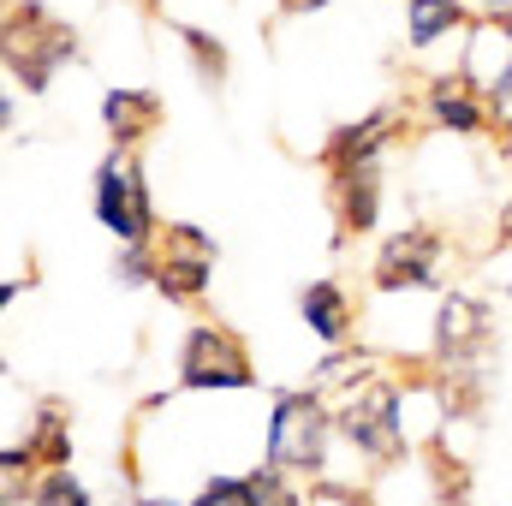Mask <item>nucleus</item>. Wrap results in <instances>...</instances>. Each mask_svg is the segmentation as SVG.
I'll return each mask as SVG.
<instances>
[{
  "mask_svg": "<svg viewBox=\"0 0 512 506\" xmlns=\"http://www.w3.org/2000/svg\"><path fill=\"white\" fill-rule=\"evenodd\" d=\"M179 387H191V393H215V387L245 393V387H256V364L245 352V340L221 322H197L179 346Z\"/></svg>",
  "mask_w": 512,
  "mask_h": 506,
  "instance_id": "39448f33",
  "label": "nucleus"
},
{
  "mask_svg": "<svg viewBox=\"0 0 512 506\" xmlns=\"http://www.w3.org/2000/svg\"><path fill=\"white\" fill-rule=\"evenodd\" d=\"M328 203H334V227L340 239H364L382 221V167H358V173H328Z\"/></svg>",
  "mask_w": 512,
  "mask_h": 506,
  "instance_id": "9b49d317",
  "label": "nucleus"
},
{
  "mask_svg": "<svg viewBox=\"0 0 512 506\" xmlns=\"http://www.w3.org/2000/svg\"><path fill=\"white\" fill-rule=\"evenodd\" d=\"M501 245H512V203L501 209Z\"/></svg>",
  "mask_w": 512,
  "mask_h": 506,
  "instance_id": "393cba45",
  "label": "nucleus"
},
{
  "mask_svg": "<svg viewBox=\"0 0 512 506\" xmlns=\"http://www.w3.org/2000/svg\"><path fill=\"white\" fill-rule=\"evenodd\" d=\"M483 96H489V120H495V131H507V137H512V42H507L501 72L483 84Z\"/></svg>",
  "mask_w": 512,
  "mask_h": 506,
  "instance_id": "aec40b11",
  "label": "nucleus"
},
{
  "mask_svg": "<svg viewBox=\"0 0 512 506\" xmlns=\"http://www.w3.org/2000/svg\"><path fill=\"white\" fill-rule=\"evenodd\" d=\"M0 120H6V137H12V131H18V102H12V90H6V96H0Z\"/></svg>",
  "mask_w": 512,
  "mask_h": 506,
  "instance_id": "b1692460",
  "label": "nucleus"
},
{
  "mask_svg": "<svg viewBox=\"0 0 512 506\" xmlns=\"http://www.w3.org/2000/svg\"><path fill=\"white\" fill-rule=\"evenodd\" d=\"M0 60H6V78H12V84H24L30 96H42L66 66H78V60H84V48H78V30H72V24H60L48 6L24 0V6H12V12H6Z\"/></svg>",
  "mask_w": 512,
  "mask_h": 506,
  "instance_id": "f03ea898",
  "label": "nucleus"
},
{
  "mask_svg": "<svg viewBox=\"0 0 512 506\" xmlns=\"http://www.w3.org/2000/svg\"><path fill=\"white\" fill-rule=\"evenodd\" d=\"M30 506H96V495L78 483L72 465H48V471L30 483Z\"/></svg>",
  "mask_w": 512,
  "mask_h": 506,
  "instance_id": "f3484780",
  "label": "nucleus"
},
{
  "mask_svg": "<svg viewBox=\"0 0 512 506\" xmlns=\"http://www.w3.org/2000/svg\"><path fill=\"white\" fill-rule=\"evenodd\" d=\"M477 18H489V24L512 30V0H477Z\"/></svg>",
  "mask_w": 512,
  "mask_h": 506,
  "instance_id": "4be33fe9",
  "label": "nucleus"
},
{
  "mask_svg": "<svg viewBox=\"0 0 512 506\" xmlns=\"http://www.w3.org/2000/svg\"><path fill=\"white\" fill-rule=\"evenodd\" d=\"M340 429V411H328L322 387H286L274 393L268 411V435H262V465L286 471V477H322L328 471V441Z\"/></svg>",
  "mask_w": 512,
  "mask_h": 506,
  "instance_id": "f257e3e1",
  "label": "nucleus"
},
{
  "mask_svg": "<svg viewBox=\"0 0 512 506\" xmlns=\"http://www.w3.org/2000/svg\"><path fill=\"white\" fill-rule=\"evenodd\" d=\"M256 477H262V506H304V495L292 489V477H286V471L256 465Z\"/></svg>",
  "mask_w": 512,
  "mask_h": 506,
  "instance_id": "412c9836",
  "label": "nucleus"
},
{
  "mask_svg": "<svg viewBox=\"0 0 512 506\" xmlns=\"http://www.w3.org/2000/svg\"><path fill=\"white\" fill-rule=\"evenodd\" d=\"M90 209L96 221L114 233V245H155L161 227H155V197H149V173L131 149H108L96 161V179H90Z\"/></svg>",
  "mask_w": 512,
  "mask_h": 506,
  "instance_id": "7ed1b4c3",
  "label": "nucleus"
},
{
  "mask_svg": "<svg viewBox=\"0 0 512 506\" xmlns=\"http://www.w3.org/2000/svg\"><path fill=\"white\" fill-rule=\"evenodd\" d=\"M340 435L358 447V459L370 465H393L405 459V399L399 387L382 376L358 381L346 399H340Z\"/></svg>",
  "mask_w": 512,
  "mask_h": 506,
  "instance_id": "20e7f679",
  "label": "nucleus"
},
{
  "mask_svg": "<svg viewBox=\"0 0 512 506\" xmlns=\"http://www.w3.org/2000/svg\"><path fill=\"white\" fill-rule=\"evenodd\" d=\"M215 262H221L215 233H203L191 221H173L161 233V280H155V292L167 304H197L209 292V280H215Z\"/></svg>",
  "mask_w": 512,
  "mask_h": 506,
  "instance_id": "0eeeda50",
  "label": "nucleus"
},
{
  "mask_svg": "<svg viewBox=\"0 0 512 506\" xmlns=\"http://www.w3.org/2000/svg\"><path fill=\"white\" fill-rule=\"evenodd\" d=\"M423 120L435 131H453V137H483L495 126L489 120V96L471 72H441L423 84Z\"/></svg>",
  "mask_w": 512,
  "mask_h": 506,
  "instance_id": "1a4fd4ad",
  "label": "nucleus"
},
{
  "mask_svg": "<svg viewBox=\"0 0 512 506\" xmlns=\"http://www.w3.org/2000/svg\"><path fill=\"white\" fill-rule=\"evenodd\" d=\"M393 126H399V114H393V108H376V114H364V120L340 126L334 137H328V143H322V167H328V173L382 167L387 143H393Z\"/></svg>",
  "mask_w": 512,
  "mask_h": 506,
  "instance_id": "9d476101",
  "label": "nucleus"
},
{
  "mask_svg": "<svg viewBox=\"0 0 512 506\" xmlns=\"http://www.w3.org/2000/svg\"><path fill=\"white\" fill-rule=\"evenodd\" d=\"M114 280L120 286H155L161 280V239L155 245H120L114 251Z\"/></svg>",
  "mask_w": 512,
  "mask_h": 506,
  "instance_id": "6ab92c4d",
  "label": "nucleus"
},
{
  "mask_svg": "<svg viewBox=\"0 0 512 506\" xmlns=\"http://www.w3.org/2000/svg\"><path fill=\"white\" fill-rule=\"evenodd\" d=\"M441 262H447V239L435 227H399L376 251L370 286L376 292H435L441 286Z\"/></svg>",
  "mask_w": 512,
  "mask_h": 506,
  "instance_id": "423d86ee",
  "label": "nucleus"
},
{
  "mask_svg": "<svg viewBox=\"0 0 512 506\" xmlns=\"http://www.w3.org/2000/svg\"><path fill=\"white\" fill-rule=\"evenodd\" d=\"M328 0H274V12L280 18H304V12H322Z\"/></svg>",
  "mask_w": 512,
  "mask_h": 506,
  "instance_id": "5701e85b",
  "label": "nucleus"
},
{
  "mask_svg": "<svg viewBox=\"0 0 512 506\" xmlns=\"http://www.w3.org/2000/svg\"><path fill=\"white\" fill-rule=\"evenodd\" d=\"M137 506H179V501H137Z\"/></svg>",
  "mask_w": 512,
  "mask_h": 506,
  "instance_id": "bb28decb",
  "label": "nucleus"
},
{
  "mask_svg": "<svg viewBox=\"0 0 512 506\" xmlns=\"http://www.w3.org/2000/svg\"><path fill=\"white\" fill-rule=\"evenodd\" d=\"M179 48H185V60H191V72H197V84H203V90H221V84H227L233 54H227V42H221V36H209L203 24H179Z\"/></svg>",
  "mask_w": 512,
  "mask_h": 506,
  "instance_id": "2eb2a0df",
  "label": "nucleus"
},
{
  "mask_svg": "<svg viewBox=\"0 0 512 506\" xmlns=\"http://www.w3.org/2000/svg\"><path fill=\"white\" fill-rule=\"evenodd\" d=\"M143 6H149V12H161V6H167V0H143Z\"/></svg>",
  "mask_w": 512,
  "mask_h": 506,
  "instance_id": "a878e982",
  "label": "nucleus"
},
{
  "mask_svg": "<svg viewBox=\"0 0 512 506\" xmlns=\"http://www.w3.org/2000/svg\"><path fill=\"white\" fill-rule=\"evenodd\" d=\"M191 506H262V477H256V471L251 477H221V471H215V477L197 489Z\"/></svg>",
  "mask_w": 512,
  "mask_h": 506,
  "instance_id": "a211bd4d",
  "label": "nucleus"
},
{
  "mask_svg": "<svg viewBox=\"0 0 512 506\" xmlns=\"http://www.w3.org/2000/svg\"><path fill=\"white\" fill-rule=\"evenodd\" d=\"M298 316H304V328H310L322 346H346V340H352V298H346L340 280H310V286L298 292Z\"/></svg>",
  "mask_w": 512,
  "mask_h": 506,
  "instance_id": "ddd939ff",
  "label": "nucleus"
},
{
  "mask_svg": "<svg viewBox=\"0 0 512 506\" xmlns=\"http://www.w3.org/2000/svg\"><path fill=\"white\" fill-rule=\"evenodd\" d=\"M495 346V316L489 304H477L471 292H447L435 310V364L441 370H465Z\"/></svg>",
  "mask_w": 512,
  "mask_h": 506,
  "instance_id": "6e6552de",
  "label": "nucleus"
},
{
  "mask_svg": "<svg viewBox=\"0 0 512 506\" xmlns=\"http://www.w3.org/2000/svg\"><path fill=\"white\" fill-rule=\"evenodd\" d=\"M459 24H465V0H405V42L411 48H435Z\"/></svg>",
  "mask_w": 512,
  "mask_h": 506,
  "instance_id": "4468645a",
  "label": "nucleus"
},
{
  "mask_svg": "<svg viewBox=\"0 0 512 506\" xmlns=\"http://www.w3.org/2000/svg\"><path fill=\"white\" fill-rule=\"evenodd\" d=\"M161 114H167V108H161L155 90H108V96H102V126L114 137V149H137L143 137H155Z\"/></svg>",
  "mask_w": 512,
  "mask_h": 506,
  "instance_id": "f8f14e48",
  "label": "nucleus"
},
{
  "mask_svg": "<svg viewBox=\"0 0 512 506\" xmlns=\"http://www.w3.org/2000/svg\"><path fill=\"white\" fill-rule=\"evenodd\" d=\"M42 471L48 465H72V417L60 411V405H42L36 411V435H30V447H24Z\"/></svg>",
  "mask_w": 512,
  "mask_h": 506,
  "instance_id": "dca6fc26",
  "label": "nucleus"
}]
</instances>
